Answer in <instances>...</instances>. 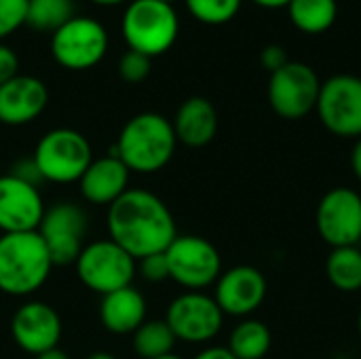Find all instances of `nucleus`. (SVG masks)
Instances as JSON below:
<instances>
[{
  "label": "nucleus",
  "mask_w": 361,
  "mask_h": 359,
  "mask_svg": "<svg viewBox=\"0 0 361 359\" xmlns=\"http://www.w3.org/2000/svg\"><path fill=\"white\" fill-rule=\"evenodd\" d=\"M27 0H0V42L25 25Z\"/></svg>",
  "instance_id": "nucleus-28"
},
{
  "label": "nucleus",
  "mask_w": 361,
  "mask_h": 359,
  "mask_svg": "<svg viewBox=\"0 0 361 359\" xmlns=\"http://www.w3.org/2000/svg\"><path fill=\"white\" fill-rule=\"evenodd\" d=\"M326 275L341 292L361 290V250L357 245L332 248L326 260Z\"/></svg>",
  "instance_id": "nucleus-23"
},
{
  "label": "nucleus",
  "mask_w": 361,
  "mask_h": 359,
  "mask_svg": "<svg viewBox=\"0 0 361 359\" xmlns=\"http://www.w3.org/2000/svg\"><path fill=\"white\" fill-rule=\"evenodd\" d=\"M357 330H360V336H361V309H360V317H357Z\"/></svg>",
  "instance_id": "nucleus-40"
},
{
  "label": "nucleus",
  "mask_w": 361,
  "mask_h": 359,
  "mask_svg": "<svg viewBox=\"0 0 361 359\" xmlns=\"http://www.w3.org/2000/svg\"><path fill=\"white\" fill-rule=\"evenodd\" d=\"M178 339L165 320H146L133 332V351L142 359H157L173 353Z\"/></svg>",
  "instance_id": "nucleus-24"
},
{
  "label": "nucleus",
  "mask_w": 361,
  "mask_h": 359,
  "mask_svg": "<svg viewBox=\"0 0 361 359\" xmlns=\"http://www.w3.org/2000/svg\"><path fill=\"white\" fill-rule=\"evenodd\" d=\"M165 322L178 341L201 345L218 336L222 330L224 313L220 311L214 296L203 292H184L171 300Z\"/></svg>",
  "instance_id": "nucleus-12"
},
{
  "label": "nucleus",
  "mask_w": 361,
  "mask_h": 359,
  "mask_svg": "<svg viewBox=\"0 0 361 359\" xmlns=\"http://www.w3.org/2000/svg\"><path fill=\"white\" fill-rule=\"evenodd\" d=\"M152 72V59L137 51H127L118 61V74L125 83H144Z\"/></svg>",
  "instance_id": "nucleus-27"
},
{
  "label": "nucleus",
  "mask_w": 361,
  "mask_h": 359,
  "mask_svg": "<svg viewBox=\"0 0 361 359\" xmlns=\"http://www.w3.org/2000/svg\"><path fill=\"white\" fill-rule=\"evenodd\" d=\"M178 138L171 121L159 112H140L125 123L112 154H116L129 171L157 174L173 157Z\"/></svg>",
  "instance_id": "nucleus-2"
},
{
  "label": "nucleus",
  "mask_w": 361,
  "mask_h": 359,
  "mask_svg": "<svg viewBox=\"0 0 361 359\" xmlns=\"http://www.w3.org/2000/svg\"><path fill=\"white\" fill-rule=\"evenodd\" d=\"M108 235L131 258L142 260L165 252L178 237V229L161 197L144 188H129L108 207Z\"/></svg>",
  "instance_id": "nucleus-1"
},
{
  "label": "nucleus",
  "mask_w": 361,
  "mask_h": 359,
  "mask_svg": "<svg viewBox=\"0 0 361 359\" xmlns=\"http://www.w3.org/2000/svg\"><path fill=\"white\" fill-rule=\"evenodd\" d=\"M99 320L112 334H133L146 322V298L133 286L102 296Z\"/></svg>",
  "instance_id": "nucleus-20"
},
{
  "label": "nucleus",
  "mask_w": 361,
  "mask_h": 359,
  "mask_svg": "<svg viewBox=\"0 0 361 359\" xmlns=\"http://www.w3.org/2000/svg\"><path fill=\"white\" fill-rule=\"evenodd\" d=\"M74 17L72 0H27L25 25L36 32L53 34Z\"/></svg>",
  "instance_id": "nucleus-25"
},
{
  "label": "nucleus",
  "mask_w": 361,
  "mask_h": 359,
  "mask_svg": "<svg viewBox=\"0 0 361 359\" xmlns=\"http://www.w3.org/2000/svg\"><path fill=\"white\" fill-rule=\"evenodd\" d=\"M140 262V275L150 281V284H159V281H165L169 279V264H167V258H165V252L161 254H152V256H146Z\"/></svg>",
  "instance_id": "nucleus-29"
},
{
  "label": "nucleus",
  "mask_w": 361,
  "mask_h": 359,
  "mask_svg": "<svg viewBox=\"0 0 361 359\" xmlns=\"http://www.w3.org/2000/svg\"><path fill=\"white\" fill-rule=\"evenodd\" d=\"M108 32L102 21L93 17L74 15L57 32L51 34L53 59L72 72L95 68L108 53Z\"/></svg>",
  "instance_id": "nucleus-7"
},
{
  "label": "nucleus",
  "mask_w": 361,
  "mask_h": 359,
  "mask_svg": "<svg viewBox=\"0 0 361 359\" xmlns=\"http://www.w3.org/2000/svg\"><path fill=\"white\" fill-rule=\"evenodd\" d=\"M121 30L129 51L154 59L173 47L180 32V19L173 4L159 0H129Z\"/></svg>",
  "instance_id": "nucleus-4"
},
{
  "label": "nucleus",
  "mask_w": 361,
  "mask_h": 359,
  "mask_svg": "<svg viewBox=\"0 0 361 359\" xmlns=\"http://www.w3.org/2000/svg\"><path fill=\"white\" fill-rule=\"evenodd\" d=\"M32 159L42 176V182L70 184L82 178L93 161V150L80 131L57 127L38 140Z\"/></svg>",
  "instance_id": "nucleus-5"
},
{
  "label": "nucleus",
  "mask_w": 361,
  "mask_h": 359,
  "mask_svg": "<svg viewBox=\"0 0 361 359\" xmlns=\"http://www.w3.org/2000/svg\"><path fill=\"white\" fill-rule=\"evenodd\" d=\"M38 235L42 237L53 264H74L85 248L87 214L76 203L59 201L44 209Z\"/></svg>",
  "instance_id": "nucleus-11"
},
{
  "label": "nucleus",
  "mask_w": 361,
  "mask_h": 359,
  "mask_svg": "<svg viewBox=\"0 0 361 359\" xmlns=\"http://www.w3.org/2000/svg\"><path fill=\"white\" fill-rule=\"evenodd\" d=\"M184 2L188 13L197 21L209 25H222L231 21L241 8V0H184Z\"/></svg>",
  "instance_id": "nucleus-26"
},
{
  "label": "nucleus",
  "mask_w": 361,
  "mask_h": 359,
  "mask_svg": "<svg viewBox=\"0 0 361 359\" xmlns=\"http://www.w3.org/2000/svg\"><path fill=\"white\" fill-rule=\"evenodd\" d=\"M351 169H353L355 178L361 182V138H357V142L353 144V150H351Z\"/></svg>",
  "instance_id": "nucleus-34"
},
{
  "label": "nucleus",
  "mask_w": 361,
  "mask_h": 359,
  "mask_svg": "<svg viewBox=\"0 0 361 359\" xmlns=\"http://www.w3.org/2000/svg\"><path fill=\"white\" fill-rule=\"evenodd\" d=\"M49 104L47 85L30 74H17L0 87V123L19 127L42 114Z\"/></svg>",
  "instance_id": "nucleus-17"
},
{
  "label": "nucleus",
  "mask_w": 361,
  "mask_h": 359,
  "mask_svg": "<svg viewBox=\"0 0 361 359\" xmlns=\"http://www.w3.org/2000/svg\"><path fill=\"white\" fill-rule=\"evenodd\" d=\"M53 267L38 231L0 235V292L30 296L47 284Z\"/></svg>",
  "instance_id": "nucleus-3"
},
{
  "label": "nucleus",
  "mask_w": 361,
  "mask_h": 359,
  "mask_svg": "<svg viewBox=\"0 0 361 359\" xmlns=\"http://www.w3.org/2000/svg\"><path fill=\"white\" fill-rule=\"evenodd\" d=\"M157 359H182L180 355H176V353H169V355H163V358H157Z\"/></svg>",
  "instance_id": "nucleus-39"
},
{
  "label": "nucleus",
  "mask_w": 361,
  "mask_h": 359,
  "mask_svg": "<svg viewBox=\"0 0 361 359\" xmlns=\"http://www.w3.org/2000/svg\"><path fill=\"white\" fill-rule=\"evenodd\" d=\"M288 61H290L288 51H286L281 44H277V42H271V44H267V47L260 51V63H262V68H267L271 74L277 72L279 68H283Z\"/></svg>",
  "instance_id": "nucleus-30"
},
{
  "label": "nucleus",
  "mask_w": 361,
  "mask_h": 359,
  "mask_svg": "<svg viewBox=\"0 0 361 359\" xmlns=\"http://www.w3.org/2000/svg\"><path fill=\"white\" fill-rule=\"evenodd\" d=\"M171 125L178 142L190 148H203L218 133V112L207 97L195 95L182 102Z\"/></svg>",
  "instance_id": "nucleus-19"
},
{
  "label": "nucleus",
  "mask_w": 361,
  "mask_h": 359,
  "mask_svg": "<svg viewBox=\"0 0 361 359\" xmlns=\"http://www.w3.org/2000/svg\"><path fill=\"white\" fill-rule=\"evenodd\" d=\"M11 174L17 176L19 180L27 182V184H34V186H38V184L42 182V176H40V171H38L34 159H23V161H19V163L11 169Z\"/></svg>",
  "instance_id": "nucleus-32"
},
{
  "label": "nucleus",
  "mask_w": 361,
  "mask_h": 359,
  "mask_svg": "<svg viewBox=\"0 0 361 359\" xmlns=\"http://www.w3.org/2000/svg\"><path fill=\"white\" fill-rule=\"evenodd\" d=\"M11 336L19 349L30 355H40L49 349L59 347L61 320L57 311L40 300L21 305L11 320Z\"/></svg>",
  "instance_id": "nucleus-14"
},
{
  "label": "nucleus",
  "mask_w": 361,
  "mask_h": 359,
  "mask_svg": "<svg viewBox=\"0 0 361 359\" xmlns=\"http://www.w3.org/2000/svg\"><path fill=\"white\" fill-rule=\"evenodd\" d=\"M169 279L188 292H201L222 275V258L216 245L199 235H178L165 250Z\"/></svg>",
  "instance_id": "nucleus-8"
},
{
  "label": "nucleus",
  "mask_w": 361,
  "mask_h": 359,
  "mask_svg": "<svg viewBox=\"0 0 361 359\" xmlns=\"http://www.w3.org/2000/svg\"><path fill=\"white\" fill-rule=\"evenodd\" d=\"M87 359H116L112 353H106V351H95V353H91Z\"/></svg>",
  "instance_id": "nucleus-38"
},
{
  "label": "nucleus",
  "mask_w": 361,
  "mask_h": 359,
  "mask_svg": "<svg viewBox=\"0 0 361 359\" xmlns=\"http://www.w3.org/2000/svg\"><path fill=\"white\" fill-rule=\"evenodd\" d=\"M74 267L85 288L99 296H106L131 286L137 271V260L131 258L112 239H102L85 245Z\"/></svg>",
  "instance_id": "nucleus-6"
},
{
  "label": "nucleus",
  "mask_w": 361,
  "mask_h": 359,
  "mask_svg": "<svg viewBox=\"0 0 361 359\" xmlns=\"http://www.w3.org/2000/svg\"><path fill=\"white\" fill-rule=\"evenodd\" d=\"M322 80L305 61H288L269 78V104L286 121H298L317 106Z\"/></svg>",
  "instance_id": "nucleus-9"
},
{
  "label": "nucleus",
  "mask_w": 361,
  "mask_h": 359,
  "mask_svg": "<svg viewBox=\"0 0 361 359\" xmlns=\"http://www.w3.org/2000/svg\"><path fill=\"white\" fill-rule=\"evenodd\" d=\"M258 6H264V8H279V6H288L290 0H254Z\"/></svg>",
  "instance_id": "nucleus-36"
},
{
  "label": "nucleus",
  "mask_w": 361,
  "mask_h": 359,
  "mask_svg": "<svg viewBox=\"0 0 361 359\" xmlns=\"http://www.w3.org/2000/svg\"><path fill=\"white\" fill-rule=\"evenodd\" d=\"M17 74H19V57H17V53L11 47L0 42V87L4 83H8L11 78H15Z\"/></svg>",
  "instance_id": "nucleus-31"
},
{
  "label": "nucleus",
  "mask_w": 361,
  "mask_h": 359,
  "mask_svg": "<svg viewBox=\"0 0 361 359\" xmlns=\"http://www.w3.org/2000/svg\"><path fill=\"white\" fill-rule=\"evenodd\" d=\"M93 4H99V6H116V4H123L127 0H91Z\"/></svg>",
  "instance_id": "nucleus-37"
},
{
  "label": "nucleus",
  "mask_w": 361,
  "mask_h": 359,
  "mask_svg": "<svg viewBox=\"0 0 361 359\" xmlns=\"http://www.w3.org/2000/svg\"><path fill=\"white\" fill-rule=\"evenodd\" d=\"M271 330L258 320H245L231 332L228 351L237 359H262L271 351Z\"/></svg>",
  "instance_id": "nucleus-22"
},
{
  "label": "nucleus",
  "mask_w": 361,
  "mask_h": 359,
  "mask_svg": "<svg viewBox=\"0 0 361 359\" xmlns=\"http://www.w3.org/2000/svg\"><path fill=\"white\" fill-rule=\"evenodd\" d=\"M36 359H70V358H68V353H66V351H61L59 347H55V349H49V351H44V353L36 355Z\"/></svg>",
  "instance_id": "nucleus-35"
},
{
  "label": "nucleus",
  "mask_w": 361,
  "mask_h": 359,
  "mask_svg": "<svg viewBox=\"0 0 361 359\" xmlns=\"http://www.w3.org/2000/svg\"><path fill=\"white\" fill-rule=\"evenodd\" d=\"M159 2H165V4H173L176 0H159Z\"/></svg>",
  "instance_id": "nucleus-41"
},
{
  "label": "nucleus",
  "mask_w": 361,
  "mask_h": 359,
  "mask_svg": "<svg viewBox=\"0 0 361 359\" xmlns=\"http://www.w3.org/2000/svg\"><path fill=\"white\" fill-rule=\"evenodd\" d=\"M131 171L116 154H106L102 159H93L82 178L78 180L80 195L85 201L93 205H112L121 195L129 190Z\"/></svg>",
  "instance_id": "nucleus-18"
},
{
  "label": "nucleus",
  "mask_w": 361,
  "mask_h": 359,
  "mask_svg": "<svg viewBox=\"0 0 361 359\" xmlns=\"http://www.w3.org/2000/svg\"><path fill=\"white\" fill-rule=\"evenodd\" d=\"M267 298L264 275L250 264H239L224 271L216 281L214 300L224 315L245 317L254 313Z\"/></svg>",
  "instance_id": "nucleus-16"
},
{
  "label": "nucleus",
  "mask_w": 361,
  "mask_h": 359,
  "mask_svg": "<svg viewBox=\"0 0 361 359\" xmlns=\"http://www.w3.org/2000/svg\"><path fill=\"white\" fill-rule=\"evenodd\" d=\"M315 224L319 237L332 248L357 245L361 241V195L353 188H332L317 205Z\"/></svg>",
  "instance_id": "nucleus-13"
},
{
  "label": "nucleus",
  "mask_w": 361,
  "mask_h": 359,
  "mask_svg": "<svg viewBox=\"0 0 361 359\" xmlns=\"http://www.w3.org/2000/svg\"><path fill=\"white\" fill-rule=\"evenodd\" d=\"M322 125L338 138H361V78L336 74L322 83L317 106Z\"/></svg>",
  "instance_id": "nucleus-10"
},
{
  "label": "nucleus",
  "mask_w": 361,
  "mask_h": 359,
  "mask_svg": "<svg viewBox=\"0 0 361 359\" xmlns=\"http://www.w3.org/2000/svg\"><path fill=\"white\" fill-rule=\"evenodd\" d=\"M195 359H237L226 347H207Z\"/></svg>",
  "instance_id": "nucleus-33"
},
{
  "label": "nucleus",
  "mask_w": 361,
  "mask_h": 359,
  "mask_svg": "<svg viewBox=\"0 0 361 359\" xmlns=\"http://www.w3.org/2000/svg\"><path fill=\"white\" fill-rule=\"evenodd\" d=\"M286 8L290 21L305 34H324L338 17L336 0H290Z\"/></svg>",
  "instance_id": "nucleus-21"
},
{
  "label": "nucleus",
  "mask_w": 361,
  "mask_h": 359,
  "mask_svg": "<svg viewBox=\"0 0 361 359\" xmlns=\"http://www.w3.org/2000/svg\"><path fill=\"white\" fill-rule=\"evenodd\" d=\"M44 203L38 186L19 180L13 174L0 176V231L30 233L38 231L44 216Z\"/></svg>",
  "instance_id": "nucleus-15"
}]
</instances>
